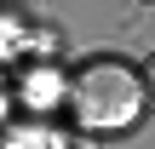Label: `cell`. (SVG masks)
<instances>
[{"mask_svg":"<svg viewBox=\"0 0 155 149\" xmlns=\"http://www.w3.org/2000/svg\"><path fill=\"white\" fill-rule=\"evenodd\" d=\"M144 92H150V103H155V57H150V69H144Z\"/></svg>","mask_w":155,"mask_h":149,"instance_id":"obj_2","label":"cell"},{"mask_svg":"<svg viewBox=\"0 0 155 149\" xmlns=\"http://www.w3.org/2000/svg\"><path fill=\"white\" fill-rule=\"evenodd\" d=\"M138 80H132V69H121V63H92V69H81V80H75V115H81V126H127L132 115H138Z\"/></svg>","mask_w":155,"mask_h":149,"instance_id":"obj_1","label":"cell"}]
</instances>
